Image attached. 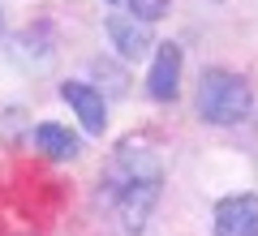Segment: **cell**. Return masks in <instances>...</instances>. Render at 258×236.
Listing matches in <instances>:
<instances>
[{
    "label": "cell",
    "instance_id": "cell-8",
    "mask_svg": "<svg viewBox=\"0 0 258 236\" xmlns=\"http://www.w3.org/2000/svg\"><path fill=\"white\" fill-rule=\"evenodd\" d=\"M35 142L39 150L47 154V159H78L82 154V142H78V133H69L64 125H56V120H43V125H35Z\"/></svg>",
    "mask_w": 258,
    "mask_h": 236
},
{
    "label": "cell",
    "instance_id": "cell-6",
    "mask_svg": "<svg viewBox=\"0 0 258 236\" xmlns=\"http://www.w3.org/2000/svg\"><path fill=\"white\" fill-rule=\"evenodd\" d=\"M60 99L78 112V120H82L86 133L99 137L103 129H108V103H103V91H95V86H86V82H64L60 86Z\"/></svg>",
    "mask_w": 258,
    "mask_h": 236
},
{
    "label": "cell",
    "instance_id": "cell-4",
    "mask_svg": "<svg viewBox=\"0 0 258 236\" xmlns=\"http://www.w3.org/2000/svg\"><path fill=\"white\" fill-rule=\"evenodd\" d=\"M215 236H258V193H232L215 202Z\"/></svg>",
    "mask_w": 258,
    "mask_h": 236
},
{
    "label": "cell",
    "instance_id": "cell-9",
    "mask_svg": "<svg viewBox=\"0 0 258 236\" xmlns=\"http://www.w3.org/2000/svg\"><path fill=\"white\" fill-rule=\"evenodd\" d=\"M103 5H112L116 13H129V18H138V22H159L172 0H103Z\"/></svg>",
    "mask_w": 258,
    "mask_h": 236
},
{
    "label": "cell",
    "instance_id": "cell-3",
    "mask_svg": "<svg viewBox=\"0 0 258 236\" xmlns=\"http://www.w3.org/2000/svg\"><path fill=\"white\" fill-rule=\"evenodd\" d=\"M159 185H164V181L134 185V189L116 193V198L108 202V210H112V219H116V232L120 236H138L142 227H147L151 210H155V202H159Z\"/></svg>",
    "mask_w": 258,
    "mask_h": 236
},
{
    "label": "cell",
    "instance_id": "cell-11",
    "mask_svg": "<svg viewBox=\"0 0 258 236\" xmlns=\"http://www.w3.org/2000/svg\"><path fill=\"white\" fill-rule=\"evenodd\" d=\"M0 30H5V18H0Z\"/></svg>",
    "mask_w": 258,
    "mask_h": 236
},
{
    "label": "cell",
    "instance_id": "cell-2",
    "mask_svg": "<svg viewBox=\"0 0 258 236\" xmlns=\"http://www.w3.org/2000/svg\"><path fill=\"white\" fill-rule=\"evenodd\" d=\"M147 181H164V168H159L155 150H147V146H120L99 172V202L108 206L116 193L134 189V185H147Z\"/></svg>",
    "mask_w": 258,
    "mask_h": 236
},
{
    "label": "cell",
    "instance_id": "cell-7",
    "mask_svg": "<svg viewBox=\"0 0 258 236\" xmlns=\"http://www.w3.org/2000/svg\"><path fill=\"white\" fill-rule=\"evenodd\" d=\"M103 30H108L112 47H116L125 60H138V56H147V52H151V30H147V22L129 18V13H108Z\"/></svg>",
    "mask_w": 258,
    "mask_h": 236
},
{
    "label": "cell",
    "instance_id": "cell-1",
    "mask_svg": "<svg viewBox=\"0 0 258 236\" xmlns=\"http://www.w3.org/2000/svg\"><path fill=\"white\" fill-rule=\"evenodd\" d=\"M249 82L241 73H228V69H203L198 77V116L207 125H237V120L249 116Z\"/></svg>",
    "mask_w": 258,
    "mask_h": 236
},
{
    "label": "cell",
    "instance_id": "cell-5",
    "mask_svg": "<svg viewBox=\"0 0 258 236\" xmlns=\"http://www.w3.org/2000/svg\"><path fill=\"white\" fill-rule=\"evenodd\" d=\"M147 91L151 99L168 103L176 99L181 91V47L168 39V43H155V60H151V73H147Z\"/></svg>",
    "mask_w": 258,
    "mask_h": 236
},
{
    "label": "cell",
    "instance_id": "cell-10",
    "mask_svg": "<svg viewBox=\"0 0 258 236\" xmlns=\"http://www.w3.org/2000/svg\"><path fill=\"white\" fill-rule=\"evenodd\" d=\"M91 69L99 73V77H108V95H125V73H120L112 60H95Z\"/></svg>",
    "mask_w": 258,
    "mask_h": 236
}]
</instances>
